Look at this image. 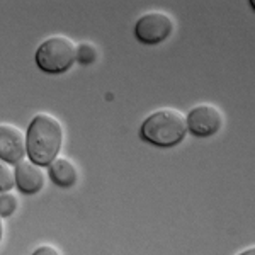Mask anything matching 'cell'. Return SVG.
Wrapping results in <instances>:
<instances>
[{
    "label": "cell",
    "mask_w": 255,
    "mask_h": 255,
    "mask_svg": "<svg viewBox=\"0 0 255 255\" xmlns=\"http://www.w3.org/2000/svg\"><path fill=\"white\" fill-rule=\"evenodd\" d=\"M187 131V116H184L179 109L163 108L146 116L139 134L153 146L172 148L186 138Z\"/></svg>",
    "instance_id": "7a4b0ae2"
},
{
    "label": "cell",
    "mask_w": 255,
    "mask_h": 255,
    "mask_svg": "<svg viewBox=\"0 0 255 255\" xmlns=\"http://www.w3.org/2000/svg\"><path fill=\"white\" fill-rule=\"evenodd\" d=\"M15 209H17V197L12 192H2V196H0V216H12Z\"/></svg>",
    "instance_id": "30bf717a"
},
{
    "label": "cell",
    "mask_w": 255,
    "mask_h": 255,
    "mask_svg": "<svg viewBox=\"0 0 255 255\" xmlns=\"http://www.w3.org/2000/svg\"><path fill=\"white\" fill-rule=\"evenodd\" d=\"M238 255H255V247H250V249L244 250V252H240Z\"/></svg>",
    "instance_id": "4fadbf2b"
},
{
    "label": "cell",
    "mask_w": 255,
    "mask_h": 255,
    "mask_svg": "<svg viewBox=\"0 0 255 255\" xmlns=\"http://www.w3.org/2000/svg\"><path fill=\"white\" fill-rule=\"evenodd\" d=\"M77 60V44L67 36H51L38 46L36 63L46 73H63Z\"/></svg>",
    "instance_id": "3957f363"
},
{
    "label": "cell",
    "mask_w": 255,
    "mask_h": 255,
    "mask_svg": "<svg viewBox=\"0 0 255 255\" xmlns=\"http://www.w3.org/2000/svg\"><path fill=\"white\" fill-rule=\"evenodd\" d=\"M48 174L58 187H73L79 180V168L67 157H58L48 167Z\"/></svg>",
    "instance_id": "ba28073f"
},
{
    "label": "cell",
    "mask_w": 255,
    "mask_h": 255,
    "mask_svg": "<svg viewBox=\"0 0 255 255\" xmlns=\"http://www.w3.org/2000/svg\"><path fill=\"white\" fill-rule=\"evenodd\" d=\"M15 182H17V187L22 194H36L41 189L44 187V172L43 167L34 163L29 158H24L22 162L15 165Z\"/></svg>",
    "instance_id": "52a82bcc"
},
{
    "label": "cell",
    "mask_w": 255,
    "mask_h": 255,
    "mask_svg": "<svg viewBox=\"0 0 255 255\" xmlns=\"http://www.w3.org/2000/svg\"><path fill=\"white\" fill-rule=\"evenodd\" d=\"M17 186L15 182V170L10 168V163L0 162V191L10 192L12 187Z\"/></svg>",
    "instance_id": "9c48e42d"
},
{
    "label": "cell",
    "mask_w": 255,
    "mask_h": 255,
    "mask_svg": "<svg viewBox=\"0 0 255 255\" xmlns=\"http://www.w3.org/2000/svg\"><path fill=\"white\" fill-rule=\"evenodd\" d=\"M27 157L41 167H49L63 145V126L55 116L39 113L27 128Z\"/></svg>",
    "instance_id": "6da1fadb"
},
{
    "label": "cell",
    "mask_w": 255,
    "mask_h": 255,
    "mask_svg": "<svg viewBox=\"0 0 255 255\" xmlns=\"http://www.w3.org/2000/svg\"><path fill=\"white\" fill-rule=\"evenodd\" d=\"M32 255H60L58 249L53 245H41L32 252Z\"/></svg>",
    "instance_id": "7c38bea8"
},
{
    "label": "cell",
    "mask_w": 255,
    "mask_h": 255,
    "mask_svg": "<svg viewBox=\"0 0 255 255\" xmlns=\"http://www.w3.org/2000/svg\"><path fill=\"white\" fill-rule=\"evenodd\" d=\"M174 19L163 10H150L134 24V36L143 44H158L170 38L174 31Z\"/></svg>",
    "instance_id": "277c9868"
},
{
    "label": "cell",
    "mask_w": 255,
    "mask_h": 255,
    "mask_svg": "<svg viewBox=\"0 0 255 255\" xmlns=\"http://www.w3.org/2000/svg\"><path fill=\"white\" fill-rule=\"evenodd\" d=\"M96 58H97V51L92 44L82 43L77 46V60H79L80 65H90L96 61Z\"/></svg>",
    "instance_id": "8fae6325"
},
{
    "label": "cell",
    "mask_w": 255,
    "mask_h": 255,
    "mask_svg": "<svg viewBox=\"0 0 255 255\" xmlns=\"http://www.w3.org/2000/svg\"><path fill=\"white\" fill-rule=\"evenodd\" d=\"M27 155V134L17 126L3 123L0 126V158L10 165H17Z\"/></svg>",
    "instance_id": "8992f818"
},
{
    "label": "cell",
    "mask_w": 255,
    "mask_h": 255,
    "mask_svg": "<svg viewBox=\"0 0 255 255\" xmlns=\"http://www.w3.org/2000/svg\"><path fill=\"white\" fill-rule=\"evenodd\" d=\"M250 5H252V9L255 10V0H250Z\"/></svg>",
    "instance_id": "5bb4252c"
},
{
    "label": "cell",
    "mask_w": 255,
    "mask_h": 255,
    "mask_svg": "<svg viewBox=\"0 0 255 255\" xmlns=\"http://www.w3.org/2000/svg\"><path fill=\"white\" fill-rule=\"evenodd\" d=\"M221 126H223V114L213 104H199L187 114V129L194 136H213L221 129Z\"/></svg>",
    "instance_id": "5b68a950"
}]
</instances>
